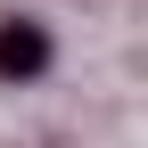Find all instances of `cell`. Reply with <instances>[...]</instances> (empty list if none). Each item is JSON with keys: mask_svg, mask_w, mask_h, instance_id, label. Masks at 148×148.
I'll return each instance as SVG.
<instances>
[{"mask_svg": "<svg viewBox=\"0 0 148 148\" xmlns=\"http://www.w3.org/2000/svg\"><path fill=\"white\" fill-rule=\"evenodd\" d=\"M41 66H49V33L33 16H8L0 25V82H33Z\"/></svg>", "mask_w": 148, "mask_h": 148, "instance_id": "cell-1", "label": "cell"}]
</instances>
